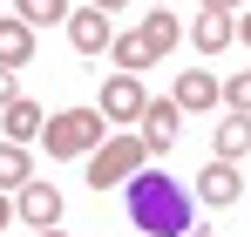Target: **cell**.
<instances>
[{
  "instance_id": "1",
  "label": "cell",
  "mask_w": 251,
  "mask_h": 237,
  "mask_svg": "<svg viewBox=\"0 0 251 237\" xmlns=\"http://www.w3.org/2000/svg\"><path fill=\"white\" fill-rule=\"evenodd\" d=\"M129 224L143 237H190V197H183V183H170L163 169H143L136 183H129Z\"/></svg>"
},
{
  "instance_id": "2",
  "label": "cell",
  "mask_w": 251,
  "mask_h": 237,
  "mask_svg": "<svg viewBox=\"0 0 251 237\" xmlns=\"http://www.w3.org/2000/svg\"><path fill=\"white\" fill-rule=\"evenodd\" d=\"M41 142H48V156H95L109 142V116L102 109H54Z\"/></svg>"
},
{
  "instance_id": "3",
  "label": "cell",
  "mask_w": 251,
  "mask_h": 237,
  "mask_svg": "<svg viewBox=\"0 0 251 237\" xmlns=\"http://www.w3.org/2000/svg\"><path fill=\"white\" fill-rule=\"evenodd\" d=\"M143 169H150V142H143V136H109V142L88 156V183H95V197H102V190H129Z\"/></svg>"
},
{
  "instance_id": "4",
  "label": "cell",
  "mask_w": 251,
  "mask_h": 237,
  "mask_svg": "<svg viewBox=\"0 0 251 237\" xmlns=\"http://www.w3.org/2000/svg\"><path fill=\"white\" fill-rule=\"evenodd\" d=\"M95 109H102L109 122H143V109H150V95H143V75H109Z\"/></svg>"
},
{
  "instance_id": "5",
  "label": "cell",
  "mask_w": 251,
  "mask_h": 237,
  "mask_svg": "<svg viewBox=\"0 0 251 237\" xmlns=\"http://www.w3.org/2000/svg\"><path fill=\"white\" fill-rule=\"evenodd\" d=\"M197 197H204L210 210H231V203L245 197V176H238V163H217V156H210L204 169H197Z\"/></svg>"
},
{
  "instance_id": "6",
  "label": "cell",
  "mask_w": 251,
  "mask_h": 237,
  "mask_svg": "<svg viewBox=\"0 0 251 237\" xmlns=\"http://www.w3.org/2000/svg\"><path fill=\"white\" fill-rule=\"evenodd\" d=\"M183 116H210L217 102H224V81L210 75V68H190V75H176V95H170Z\"/></svg>"
},
{
  "instance_id": "7",
  "label": "cell",
  "mask_w": 251,
  "mask_h": 237,
  "mask_svg": "<svg viewBox=\"0 0 251 237\" xmlns=\"http://www.w3.org/2000/svg\"><path fill=\"white\" fill-rule=\"evenodd\" d=\"M68 41H75L82 54H109V47H116V21H109L102 7H75V14H68Z\"/></svg>"
},
{
  "instance_id": "8",
  "label": "cell",
  "mask_w": 251,
  "mask_h": 237,
  "mask_svg": "<svg viewBox=\"0 0 251 237\" xmlns=\"http://www.w3.org/2000/svg\"><path fill=\"white\" fill-rule=\"evenodd\" d=\"M14 217L34 224V231H54V224H61V190H54V183H27V190H14Z\"/></svg>"
},
{
  "instance_id": "9",
  "label": "cell",
  "mask_w": 251,
  "mask_h": 237,
  "mask_svg": "<svg viewBox=\"0 0 251 237\" xmlns=\"http://www.w3.org/2000/svg\"><path fill=\"white\" fill-rule=\"evenodd\" d=\"M176 116H183V109H176V102H150V109H143V122H136V136H143V142H150V156L163 163L170 156V142H176Z\"/></svg>"
},
{
  "instance_id": "10",
  "label": "cell",
  "mask_w": 251,
  "mask_h": 237,
  "mask_svg": "<svg viewBox=\"0 0 251 237\" xmlns=\"http://www.w3.org/2000/svg\"><path fill=\"white\" fill-rule=\"evenodd\" d=\"M41 129H48V116H41V102H27V95L0 109V142H21L27 149V142H41Z\"/></svg>"
},
{
  "instance_id": "11",
  "label": "cell",
  "mask_w": 251,
  "mask_h": 237,
  "mask_svg": "<svg viewBox=\"0 0 251 237\" xmlns=\"http://www.w3.org/2000/svg\"><path fill=\"white\" fill-rule=\"evenodd\" d=\"M245 149H251V116H231V109H224V122L210 129V156H217V163H238Z\"/></svg>"
},
{
  "instance_id": "12",
  "label": "cell",
  "mask_w": 251,
  "mask_h": 237,
  "mask_svg": "<svg viewBox=\"0 0 251 237\" xmlns=\"http://www.w3.org/2000/svg\"><path fill=\"white\" fill-rule=\"evenodd\" d=\"M231 41H238V21H231V14H197V21H190V47H197V54H224Z\"/></svg>"
},
{
  "instance_id": "13",
  "label": "cell",
  "mask_w": 251,
  "mask_h": 237,
  "mask_svg": "<svg viewBox=\"0 0 251 237\" xmlns=\"http://www.w3.org/2000/svg\"><path fill=\"white\" fill-rule=\"evenodd\" d=\"M34 61V27L14 14V21H0V68H27Z\"/></svg>"
},
{
  "instance_id": "14",
  "label": "cell",
  "mask_w": 251,
  "mask_h": 237,
  "mask_svg": "<svg viewBox=\"0 0 251 237\" xmlns=\"http://www.w3.org/2000/svg\"><path fill=\"white\" fill-rule=\"evenodd\" d=\"M136 34L150 41V47H156V61H163V54H170V47H176L183 34H190V27H176V14H170V7H150V21H143Z\"/></svg>"
},
{
  "instance_id": "15",
  "label": "cell",
  "mask_w": 251,
  "mask_h": 237,
  "mask_svg": "<svg viewBox=\"0 0 251 237\" xmlns=\"http://www.w3.org/2000/svg\"><path fill=\"white\" fill-rule=\"evenodd\" d=\"M27 183H34L27 149H21V142H0V190H27Z\"/></svg>"
},
{
  "instance_id": "16",
  "label": "cell",
  "mask_w": 251,
  "mask_h": 237,
  "mask_svg": "<svg viewBox=\"0 0 251 237\" xmlns=\"http://www.w3.org/2000/svg\"><path fill=\"white\" fill-rule=\"evenodd\" d=\"M109 54H116V68H123V75H143V68L156 61V47H150L143 34H116V47H109Z\"/></svg>"
},
{
  "instance_id": "17",
  "label": "cell",
  "mask_w": 251,
  "mask_h": 237,
  "mask_svg": "<svg viewBox=\"0 0 251 237\" xmlns=\"http://www.w3.org/2000/svg\"><path fill=\"white\" fill-rule=\"evenodd\" d=\"M14 14H21L27 27H54V21L68 27V14H75V7H68V0H14Z\"/></svg>"
},
{
  "instance_id": "18",
  "label": "cell",
  "mask_w": 251,
  "mask_h": 237,
  "mask_svg": "<svg viewBox=\"0 0 251 237\" xmlns=\"http://www.w3.org/2000/svg\"><path fill=\"white\" fill-rule=\"evenodd\" d=\"M224 109H231V116H251V75H231V81H224Z\"/></svg>"
},
{
  "instance_id": "19",
  "label": "cell",
  "mask_w": 251,
  "mask_h": 237,
  "mask_svg": "<svg viewBox=\"0 0 251 237\" xmlns=\"http://www.w3.org/2000/svg\"><path fill=\"white\" fill-rule=\"evenodd\" d=\"M7 102H21V81H14V68H0V109Z\"/></svg>"
},
{
  "instance_id": "20",
  "label": "cell",
  "mask_w": 251,
  "mask_h": 237,
  "mask_svg": "<svg viewBox=\"0 0 251 237\" xmlns=\"http://www.w3.org/2000/svg\"><path fill=\"white\" fill-rule=\"evenodd\" d=\"M197 7H204V14H238L245 0H197Z\"/></svg>"
},
{
  "instance_id": "21",
  "label": "cell",
  "mask_w": 251,
  "mask_h": 237,
  "mask_svg": "<svg viewBox=\"0 0 251 237\" xmlns=\"http://www.w3.org/2000/svg\"><path fill=\"white\" fill-rule=\"evenodd\" d=\"M88 7H102V14H123V7H129V0H88Z\"/></svg>"
},
{
  "instance_id": "22",
  "label": "cell",
  "mask_w": 251,
  "mask_h": 237,
  "mask_svg": "<svg viewBox=\"0 0 251 237\" xmlns=\"http://www.w3.org/2000/svg\"><path fill=\"white\" fill-rule=\"evenodd\" d=\"M7 224H14V203H7V197H0V231H7Z\"/></svg>"
},
{
  "instance_id": "23",
  "label": "cell",
  "mask_w": 251,
  "mask_h": 237,
  "mask_svg": "<svg viewBox=\"0 0 251 237\" xmlns=\"http://www.w3.org/2000/svg\"><path fill=\"white\" fill-rule=\"evenodd\" d=\"M238 41H245V47H251V14H245V21H238Z\"/></svg>"
},
{
  "instance_id": "24",
  "label": "cell",
  "mask_w": 251,
  "mask_h": 237,
  "mask_svg": "<svg viewBox=\"0 0 251 237\" xmlns=\"http://www.w3.org/2000/svg\"><path fill=\"white\" fill-rule=\"evenodd\" d=\"M150 7H170V0H150Z\"/></svg>"
},
{
  "instance_id": "25",
  "label": "cell",
  "mask_w": 251,
  "mask_h": 237,
  "mask_svg": "<svg viewBox=\"0 0 251 237\" xmlns=\"http://www.w3.org/2000/svg\"><path fill=\"white\" fill-rule=\"evenodd\" d=\"M41 237H61V231H41Z\"/></svg>"
},
{
  "instance_id": "26",
  "label": "cell",
  "mask_w": 251,
  "mask_h": 237,
  "mask_svg": "<svg viewBox=\"0 0 251 237\" xmlns=\"http://www.w3.org/2000/svg\"><path fill=\"white\" fill-rule=\"evenodd\" d=\"M190 237H204V231H190Z\"/></svg>"
}]
</instances>
